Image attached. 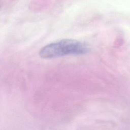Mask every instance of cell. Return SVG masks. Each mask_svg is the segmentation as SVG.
<instances>
[{
  "label": "cell",
  "instance_id": "cell-1",
  "mask_svg": "<svg viewBox=\"0 0 130 130\" xmlns=\"http://www.w3.org/2000/svg\"><path fill=\"white\" fill-rule=\"evenodd\" d=\"M89 51L86 45L73 39H63L43 47L39 55L43 58H52L67 55H82Z\"/></svg>",
  "mask_w": 130,
  "mask_h": 130
}]
</instances>
